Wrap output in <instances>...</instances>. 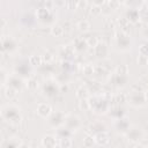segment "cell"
<instances>
[{
    "instance_id": "4",
    "label": "cell",
    "mask_w": 148,
    "mask_h": 148,
    "mask_svg": "<svg viewBox=\"0 0 148 148\" xmlns=\"http://www.w3.org/2000/svg\"><path fill=\"white\" fill-rule=\"evenodd\" d=\"M113 47L120 52H127L132 49V38L128 32H124L121 30H116L112 37Z\"/></svg>"
},
{
    "instance_id": "31",
    "label": "cell",
    "mask_w": 148,
    "mask_h": 148,
    "mask_svg": "<svg viewBox=\"0 0 148 148\" xmlns=\"http://www.w3.org/2000/svg\"><path fill=\"white\" fill-rule=\"evenodd\" d=\"M17 94H18V91H16L15 89H13V88H10V87H5L3 95H5V97H6L8 101L14 99V98L17 96Z\"/></svg>"
},
{
    "instance_id": "46",
    "label": "cell",
    "mask_w": 148,
    "mask_h": 148,
    "mask_svg": "<svg viewBox=\"0 0 148 148\" xmlns=\"http://www.w3.org/2000/svg\"><path fill=\"white\" fill-rule=\"evenodd\" d=\"M141 35H142L143 38L148 39V23L142 28V30H141Z\"/></svg>"
},
{
    "instance_id": "45",
    "label": "cell",
    "mask_w": 148,
    "mask_h": 148,
    "mask_svg": "<svg viewBox=\"0 0 148 148\" xmlns=\"http://www.w3.org/2000/svg\"><path fill=\"white\" fill-rule=\"evenodd\" d=\"M90 13H91V15H94V16H97V15L102 14V7H97V6H94V5H92Z\"/></svg>"
},
{
    "instance_id": "17",
    "label": "cell",
    "mask_w": 148,
    "mask_h": 148,
    "mask_svg": "<svg viewBox=\"0 0 148 148\" xmlns=\"http://www.w3.org/2000/svg\"><path fill=\"white\" fill-rule=\"evenodd\" d=\"M36 112H37V114H38L40 118L47 119V118L52 114L53 109H52V106H51L49 103H46V102H42V103H38V104H37Z\"/></svg>"
},
{
    "instance_id": "27",
    "label": "cell",
    "mask_w": 148,
    "mask_h": 148,
    "mask_svg": "<svg viewBox=\"0 0 148 148\" xmlns=\"http://www.w3.org/2000/svg\"><path fill=\"white\" fill-rule=\"evenodd\" d=\"M28 62L32 67H40L43 64V57L40 54H31L28 59Z\"/></svg>"
},
{
    "instance_id": "24",
    "label": "cell",
    "mask_w": 148,
    "mask_h": 148,
    "mask_svg": "<svg viewBox=\"0 0 148 148\" xmlns=\"http://www.w3.org/2000/svg\"><path fill=\"white\" fill-rule=\"evenodd\" d=\"M109 114H110V117L113 120H117V119H120V118L126 117V112H125V110L120 105H117L114 108H111L110 111H109Z\"/></svg>"
},
{
    "instance_id": "48",
    "label": "cell",
    "mask_w": 148,
    "mask_h": 148,
    "mask_svg": "<svg viewBox=\"0 0 148 148\" xmlns=\"http://www.w3.org/2000/svg\"><path fill=\"white\" fill-rule=\"evenodd\" d=\"M133 148H147V147L143 146V145H141V143H138V145H135Z\"/></svg>"
},
{
    "instance_id": "26",
    "label": "cell",
    "mask_w": 148,
    "mask_h": 148,
    "mask_svg": "<svg viewBox=\"0 0 148 148\" xmlns=\"http://www.w3.org/2000/svg\"><path fill=\"white\" fill-rule=\"evenodd\" d=\"M138 12H139L140 21H142V22H145L147 24L148 23V5H147V2L143 1V3L138 9Z\"/></svg>"
},
{
    "instance_id": "19",
    "label": "cell",
    "mask_w": 148,
    "mask_h": 148,
    "mask_svg": "<svg viewBox=\"0 0 148 148\" xmlns=\"http://www.w3.org/2000/svg\"><path fill=\"white\" fill-rule=\"evenodd\" d=\"M73 47H74V50H75L76 53L86 52V51L89 49L86 38H82V37H79V38H75V39H74V42H73Z\"/></svg>"
},
{
    "instance_id": "13",
    "label": "cell",
    "mask_w": 148,
    "mask_h": 148,
    "mask_svg": "<svg viewBox=\"0 0 148 148\" xmlns=\"http://www.w3.org/2000/svg\"><path fill=\"white\" fill-rule=\"evenodd\" d=\"M92 51L98 59H106L110 54V46L104 40H99L97 45L92 49Z\"/></svg>"
},
{
    "instance_id": "28",
    "label": "cell",
    "mask_w": 148,
    "mask_h": 148,
    "mask_svg": "<svg viewBox=\"0 0 148 148\" xmlns=\"http://www.w3.org/2000/svg\"><path fill=\"white\" fill-rule=\"evenodd\" d=\"M50 32H51V35H52V36H54V37H58V38H59V37H62V36H64L65 30H64L62 25H60V24L56 23V24H53V25L51 27Z\"/></svg>"
},
{
    "instance_id": "16",
    "label": "cell",
    "mask_w": 148,
    "mask_h": 148,
    "mask_svg": "<svg viewBox=\"0 0 148 148\" xmlns=\"http://www.w3.org/2000/svg\"><path fill=\"white\" fill-rule=\"evenodd\" d=\"M113 125H114V130H116L118 133L123 134V135H125V133H126V132L130 130V127L132 126V124L130 123V120H128L127 117H124V118H120V119L114 120Z\"/></svg>"
},
{
    "instance_id": "14",
    "label": "cell",
    "mask_w": 148,
    "mask_h": 148,
    "mask_svg": "<svg viewBox=\"0 0 148 148\" xmlns=\"http://www.w3.org/2000/svg\"><path fill=\"white\" fill-rule=\"evenodd\" d=\"M75 50L73 47V45H61L59 51H58V54L60 56L61 58V61H71L72 59L75 58Z\"/></svg>"
},
{
    "instance_id": "21",
    "label": "cell",
    "mask_w": 148,
    "mask_h": 148,
    "mask_svg": "<svg viewBox=\"0 0 148 148\" xmlns=\"http://www.w3.org/2000/svg\"><path fill=\"white\" fill-rule=\"evenodd\" d=\"M22 141L18 136H9L2 142V148H20Z\"/></svg>"
},
{
    "instance_id": "15",
    "label": "cell",
    "mask_w": 148,
    "mask_h": 148,
    "mask_svg": "<svg viewBox=\"0 0 148 148\" xmlns=\"http://www.w3.org/2000/svg\"><path fill=\"white\" fill-rule=\"evenodd\" d=\"M31 66L28 64H17L14 67V74L18 75L20 77L28 80L29 77H31Z\"/></svg>"
},
{
    "instance_id": "36",
    "label": "cell",
    "mask_w": 148,
    "mask_h": 148,
    "mask_svg": "<svg viewBox=\"0 0 148 148\" xmlns=\"http://www.w3.org/2000/svg\"><path fill=\"white\" fill-rule=\"evenodd\" d=\"M86 40H87L88 47H90V49H94L97 45V43L99 42V39H97L96 36H89L88 38H86Z\"/></svg>"
},
{
    "instance_id": "6",
    "label": "cell",
    "mask_w": 148,
    "mask_h": 148,
    "mask_svg": "<svg viewBox=\"0 0 148 148\" xmlns=\"http://www.w3.org/2000/svg\"><path fill=\"white\" fill-rule=\"evenodd\" d=\"M127 103L135 109H141L145 108L148 104L147 97H146V91L143 90H132L127 95Z\"/></svg>"
},
{
    "instance_id": "37",
    "label": "cell",
    "mask_w": 148,
    "mask_h": 148,
    "mask_svg": "<svg viewBox=\"0 0 148 148\" xmlns=\"http://www.w3.org/2000/svg\"><path fill=\"white\" fill-rule=\"evenodd\" d=\"M79 108L81 111H90V104L88 99H81L79 102Z\"/></svg>"
},
{
    "instance_id": "32",
    "label": "cell",
    "mask_w": 148,
    "mask_h": 148,
    "mask_svg": "<svg viewBox=\"0 0 148 148\" xmlns=\"http://www.w3.org/2000/svg\"><path fill=\"white\" fill-rule=\"evenodd\" d=\"M58 146L60 148H72L73 147V141L71 138H58Z\"/></svg>"
},
{
    "instance_id": "42",
    "label": "cell",
    "mask_w": 148,
    "mask_h": 148,
    "mask_svg": "<svg viewBox=\"0 0 148 148\" xmlns=\"http://www.w3.org/2000/svg\"><path fill=\"white\" fill-rule=\"evenodd\" d=\"M8 76H9V74H7V72H6L5 68L2 67V68H1V84H2V87L6 86V82H7V80H8Z\"/></svg>"
},
{
    "instance_id": "38",
    "label": "cell",
    "mask_w": 148,
    "mask_h": 148,
    "mask_svg": "<svg viewBox=\"0 0 148 148\" xmlns=\"http://www.w3.org/2000/svg\"><path fill=\"white\" fill-rule=\"evenodd\" d=\"M136 62L141 66H146L148 65V56H143V54H139L136 58Z\"/></svg>"
},
{
    "instance_id": "47",
    "label": "cell",
    "mask_w": 148,
    "mask_h": 148,
    "mask_svg": "<svg viewBox=\"0 0 148 148\" xmlns=\"http://www.w3.org/2000/svg\"><path fill=\"white\" fill-rule=\"evenodd\" d=\"M20 148H31V147H30L28 143H24V142H22V145L20 146Z\"/></svg>"
},
{
    "instance_id": "10",
    "label": "cell",
    "mask_w": 148,
    "mask_h": 148,
    "mask_svg": "<svg viewBox=\"0 0 148 148\" xmlns=\"http://www.w3.org/2000/svg\"><path fill=\"white\" fill-rule=\"evenodd\" d=\"M66 116H67V114H66L65 112L60 111V110L53 111L52 114L46 119L49 127H51V128H53V130H58V128L62 127L64 124H65Z\"/></svg>"
},
{
    "instance_id": "23",
    "label": "cell",
    "mask_w": 148,
    "mask_h": 148,
    "mask_svg": "<svg viewBox=\"0 0 148 148\" xmlns=\"http://www.w3.org/2000/svg\"><path fill=\"white\" fill-rule=\"evenodd\" d=\"M89 130L91 132V135L98 133V132H104L108 130V126L105 125V123L101 121V120H96V121H92L90 125H89Z\"/></svg>"
},
{
    "instance_id": "43",
    "label": "cell",
    "mask_w": 148,
    "mask_h": 148,
    "mask_svg": "<svg viewBox=\"0 0 148 148\" xmlns=\"http://www.w3.org/2000/svg\"><path fill=\"white\" fill-rule=\"evenodd\" d=\"M116 102L118 103V105H120V104L124 103V102H127V95L118 94V95L116 96Z\"/></svg>"
},
{
    "instance_id": "35",
    "label": "cell",
    "mask_w": 148,
    "mask_h": 148,
    "mask_svg": "<svg viewBox=\"0 0 148 148\" xmlns=\"http://www.w3.org/2000/svg\"><path fill=\"white\" fill-rule=\"evenodd\" d=\"M118 23H119V25H120V30H121V31H124V32H127L126 28H127V27H130V24H131V23L128 22V20H127L125 16H123V17H119Z\"/></svg>"
},
{
    "instance_id": "39",
    "label": "cell",
    "mask_w": 148,
    "mask_h": 148,
    "mask_svg": "<svg viewBox=\"0 0 148 148\" xmlns=\"http://www.w3.org/2000/svg\"><path fill=\"white\" fill-rule=\"evenodd\" d=\"M65 6L68 9H77V7L80 6V1H67L65 2Z\"/></svg>"
},
{
    "instance_id": "1",
    "label": "cell",
    "mask_w": 148,
    "mask_h": 148,
    "mask_svg": "<svg viewBox=\"0 0 148 148\" xmlns=\"http://www.w3.org/2000/svg\"><path fill=\"white\" fill-rule=\"evenodd\" d=\"M0 114H1L2 120H5L6 123H8L12 126L20 125L22 119H23V116H22V112H21V108L17 106L14 103L3 104L1 106Z\"/></svg>"
},
{
    "instance_id": "49",
    "label": "cell",
    "mask_w": 148,
    "mask_h": 148,
    "mask_svg": "<svg viewBox=\"0 0 148 148\" xmlns=\"http://www.w3.org/2000/svg\"><path fill=\"white\" fill-rule=\"evenodd\" d=\"M146 97H147V101H148V90H146Z\"/></svg>"
},
{
    "instance_id": "7",
    "label": "cell",
    "mask_w": 148,
    "mask_h": 148,
    "mask_svg": "<svg viewBox=\"0 0 148 148\" xmlns=\"http://www.w3.org/2000/svg\"><path fill=\"white\" fill-rule=\"evenodd\" d=\"M36 17L37 20L44 24V25H53L56 24L54 23V18H56V15H54V12L52 10L51 7H46V6H42V7H38L37 10H36Z\"/></svg>"
},
{
    "instance_id": "11",
    "label": "cell",
    "mask_w": 148,
    "mask_h": 148,
    "mask_svg": "<svg viewBox=\"0 0 148 148\" xmlns=\"http://www.w3.org/2000/svg\"><path fill=\"white\" fill-rule=\"evenodd\" d=\"M64 127H66L71 133L77 132V131L81 130V127H82L81 118H80L77 114H73V113L67 114V116H66V119H65Z\"/></svg>"
},
{
    "instance_id": "5",
    "label": "cell",
    "mask_w": 148,
    "mask_h": 148,
    "mask_svg": "<svg viewBox=\"0 0 148 148\" xmlns=\"http://www.w3.org/2000/svg\"><path fill=\"white\" fill-rule=\"evenodd\" d=\"M42 95L46 98H54L61 91V84L56 79H46L40 84Z\"/></svg>"
},
{
    "instance_id": "8",
    "label": "cell",
    "mask_w": 148,
    "mask_h": 148,
    "mask_svg": "<svg viewBox=\"0 0 148 148\" xmlns=\"http://www.w3.org/2000/svg\"><path fill=\"white\" fill-rule=\"evenodd\" d=\"M18 49V42L16 40L15 37L12 35H2L1 36V51L2 54H14Z\"/></svg>"
},
{
    "instance_id": "30",
    "label": "cell",
    "mask_w": 148,
    "mask_h": 148,
    "mask_svg": "<svg viewBox=\"0 0 148 148\" xmlns=\"http://www.w3.org/2000/svg\"><path fill=\"white\" fill-rule=\"evenodd\" d=\"M25 86H27V88L29 90H37L38 87H39V82H38V80L36 77L31 76L28 80H25Z\"/></svg>"
},
{
    "instance_id": "25",
    "label": "cell",
    "mask_w": 148,
    "mask_h": 148,
    "mask_svg": "<svg viewBox=\"0 0 148 148\" xmlns=\"http://www.w3.org/2000/svg\"><path fill=\"white\" fill-rule=\"evenodd\" d=\"M75 96L79 98V101H81V99H88L91 96V94L86 86H80L75 91Z\"/></svg>"
},
{
    "instance_id": "50",
    "label": "cell",
    "mask_w": 148,
    "mask_h": 148,
    "mask_svg": "<svg viewBox=\"0 0 148 148\" xmlns=\"http://www.w3.org/2000/svg\"><path fill=\"white\" fill-rule=\"evenodd\" d=\"M147 148H148V147H147Z\"/></svg>"
},
{
    "instance_id": "33",
    "label": "cell",
    "mask_w": 148,
    "mask_h": 148,
    "mask_svg": "<svg viewBox=\"0 0 148 148\" xmlns=\"http://www.w3.org/2000/svg\"><path fill=\"white\" fill-rule=\"evenodd\" d=\"M82 73L86 76H92L95 74V67H94V65L90 64V62L84 64V66L82 67Z\"/></svg>"
},
{
    "instance_id": "20",
    "label": "cell",
    "mask_w": 148,
    "mask_h": 148,
    "mask_svg": "<svg viewBox=\"0 0 148 148\" xmlns=\"http://www.w3.org/2000/svg\"><path fill=\"white\" fill-rule=\"evenodd\" d=\"M94 139H95L96 145H98V146H105L110 142V135H109L108 131L98 132V133L94 134Z\"/></svg>"
},
{
    "instance_id": "3",
    "label": "cell",
    "mask_w": 148,
    "mask_h": 148,
    "mask_svg": "<svg viewBox=\"0 0 148 148\" xmlns=\"http://www.w3.org/2000/svg\"><path fill=\"white\" fill-rule=\"evenodd\" d=\"M88 101L90 104V111L94 112L95 114H98V116L108 114L111 109V102L102 94L91 95L88 98Z\"/></svg>"
},
{
    "instance_id": "34",
    "label": "cell",
    "mask_w": 148,
    "mask_h": 148,
    "mask_svg": "<svg viewBox=\"0 0 148 148\" xmlns=\"http://www.w3.org/2000/svg\"><path fill=\"white\" fill-rule=\"evenodd\" d=\"M95 143H96V142H95L94 135L88 134V135L84 136V139H83V147H84V148H92V146H94Z\"/></svg>"
},
{
    "instance_id": "18",
    "label": "cell",
    "mask_w": 148,
    "mask_h": 148,
    "mask_svg": "<svg viewBox=\"0 0 148 148\" xmlns=\"http://www.w3.org/2000/svg\"><path fill=\"white\" fill-rule=\"evenodd\" d=\"M58 136L53 134H45L40 139V145L43 148H57L58 146Z\"/></svg>"
},
{
    "instance_id": "22",
    "label": "cell",
    "mask_w": 148,
    "mask_h": 148,
    "mask_svg": "<svg viewBox=\"0 0 148 148\" xmlns=\"http://www.w3.org/2000/svg\"><path fill=\"white\" fill-rule=\"evenodd\" d=\"M125 17L128 20V22L130 23H132V24H135V23H138V22H140V16H139V12H138V9H135V8H128L127 10H126V13H125Z\"/></svg>"
},
{
    "instance_id": "44",
    "label": "cell",
    "mask_w": 148,
    "mask_h": 148,
    "mask_svg": "<svg viewBox=\"0 0 148 148\" xmlns=\"http://www.w3.org/2000/svg\"><path fill=\"white\" fill-rule=\"evenodd\" d=\"M139 52H140V54L148 56V43L141 44V45L139 46Z\"/></svg>"
},
{
    "instance_id": "2",
    "label": "cell",
    "mask_w": 148,
    "mask_h": 148,
    "mask_svg": "<svg viewBox=\"0 0 148 148\" xmlns=\"http://www.w3.org/2000/svg\"><path fill=\"white\" fill-rule=\"evenodd\" d=\"M130 81V68L127 65H120L109 76V83L116 89H123Z\"/></svg>"
},
{
    "instance_id": "12",
    "label": "cell",
    "mask_w": 148,
    "mask_h": 148,
    "mask_svg": "<svg viewBox=\"0 0 148 148\" xmlns=\"http://www.w3.org/2000/svg\"><path fill=\"white\" fill-rule=\"evenodd\" d=\"M25 86V80L20 77L18 75L16 74H9L8 76V80L6 82V87H10L13 89H15L16 91H21Z\"/></svg>"
},
{
    "instance_id": "41",
    "label": "cell",
    "mask_w": 148,
    "mask_h": 148,
    "mask_svg": "<svg viewBox=\"0 0 148 148\" xmlns=\"http://www.w3.org/2000/svg\"><path fill=\"white\" fill-rule=\"evenodd\" d=\"M106 5L109 6V8H110V10H114V9H117L121 3L119 2V1H114V0H111V1H106Z\"/></svg>"
},
{
    "instance_id": "29",
    "label": "cell",
    "mask_w": 148,
    "mask_h": 148,
    "mask_svg": "<svg viewBox=\"0 0 148 148\" xmlns=\"http://www.w3.org/2000/svg\"><path fill=\"white\" fill-rule=\"evenodd\" d=\"M90 28H91V25H90V22L88 20H80L76 23V29L80 32H88L90 30Z\"/></svg>"
},
{
    "instance_id": "40",
    "label": "cell",
    "mask_w": 148,
    "mask_h": 148,
    "mask_svg": "<svg viewBox=\"0 0 148 148\" xmlns=\"http://www.w3.org/2000/svg\"><path fill=\"white\" fill-rule=\"evenodd\" d=\"M42 57H43V61H45V64H50V62L54 59L53 54H52V53H50L49 51H46Z\"/></svg>"
},
{
    "instance_id": "9",
    "label": "cell",
    "mask_w": 148,
    "mask_h": 148,
    "mask_svg": "<svg viewBox=\"0 0 148 148\" xmlns=\"http://www.w3.org/2000/svg\"><path fill=\"white\" fill-rule=\"evenodd\" d=\"M124 136L126 138V140L128 142L138 145V143H140L145 139V131L140 126H138V125H132L130 127V130L125 133Z\"/></svg>"
}]
</instances>
